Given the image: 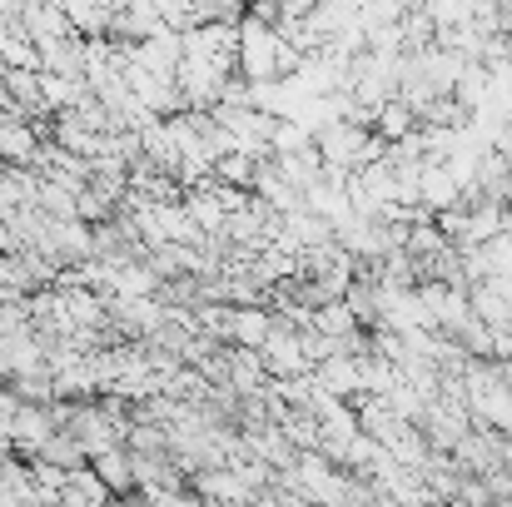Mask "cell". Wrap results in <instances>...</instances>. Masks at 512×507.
Here are the masks:
<instances>
[{
	"label": "cell",
	"mask_w": 512,
	"mask_h": 507,
	"mask_svg": "<svg viewBox=\"0 0 512 507\" xmlns=\"http://www.w3.org/2000/svg\"><path fill=\"white\" fill-rule=\"evenodd\" d=\"M234 30H239V45H234V75H239V80H249V85H269V80H284V75L299 70L304 55L279 35L274 20H264V15H244Z\"/></svg>",
	"instance_id": "6da1fadb"
},
{
	"label": "cell",
	"mask_w": 512,
	"mask_h": 507,
	"mask_svg": "<svg viewBox=\"0 0 512 507\" xmlns=\"http://www.w3.org/2000/svg\"><path fill=\"white\" fill-rule=\"evenodd\" d=\"M0 160L10 169L30 165V160H40V145H35V125L30 120H20V115H10V110H0Z\"/></svg>",
	"instance_id": "7a4b0ae2"
},
{
	"label": "cell",
	"mask_w": 512,
	"mask_h": 507,
	"mask_svg": "<svg viewBox=\"0 0 512 507\" xmlns=\"http://www.w3.org/2000/svg\"><path fill=\"white\" fill-rule=\"evenodd\" d=\"M324 393H334V398H353V393H363V383H358V353H329L324 363H314V373H309Z\"/></svg>",
	"instance_id": "3957f363"
},
{
	"label": "cell",
	"mask_w": 512,
	"mask_h": 507,
	"mask_svg": "<svg viewBox=\"0 0 512 507\" xmlns=\"http://www.w3.org/2000/svg\"><path fill=\"white\" fill-rule=\"evenodd\" d=\"M90 468H95V478H100L115 498H130V493H135V463H130V448H125V443H115V448L95 453V458H90Z\"/></svg>",
	"instance_id": "277c9868"
},
{
	"label": "cell",
	"mask_w": 512,
	"mask_h": 507,
	"mask_svg": "<svg viewBox=\"0 0 512 507\" xmlns=\"http://www.w3.org/2000/svg\"><path fill=\"white\" fill-rule=\"evenodd\" d=\"M413 130H418V115H413L398 95H393V100H383V105L373 110V135H378L383 145H398V140H403V135H413Z\"/></svg>",
	"instance_id": "5b68a950"
},
{
	"label": "cell",
	"mask_w": 512,
	"mask_h": 507,
	"mask_svg": "<svg viewBox=\"0 0 512 507\" xmlns=\"http://www.w3.org/2000/svg\"><path fill=\"white\" fill-rule=\"evenodd\" d=\"M40 463H50V468H60V473H70V468H85L90 458H85V443L75 438V433H65V428H55L45 443H40V453H35Z\"/></svg>",
	"instance_id": "8992f818"
},
{
	"label": "cell",
	"mask_w": 512,
	"mask_h": 507,
	"mask_svg": "<svg viewBox=\"0 0 512 507\" xmlns=\"http://www.w3.org/2000/svg\"><path fill=\"white\" fill-rule=\"evenodd\" d=\"M488 80H493V75H488V65H483V60H468V65H463V75H458V80H453V90H448V95L458 100V110H463V115H473V110L483 105Z\"/></svg>",
	"instance_id": "52a82bcc"
},
{
	"label": "cell",
	"mask_w": 512,
	"mask_h": 507,
	"mask_svg": "<svg viewBox=\"0 0 512 507\" xmlns=\"http://www.w3.org/2000/svg\"><path fill=\"white\" fill-rule=\"evenodd\" d=\"M135 503L140 507H209L199 493H184V483H145V488H135Z\"/></svg>",
	"instance_id": "ba28073f"
},
{
	"label": "cell",
	"mask_w": 512,
	"mask_h": 507,
	"mask_svg": "<svg viewBox=\"0 0 512 507\" xmlns=\"http://www.w3.org/2000/svg\"><path fill=\"white\" fill-rule=\"evenodd\" d=\"M254 169L259 160H249V155H224V160H214V184H229V189H249L254 184Z\"/></svg>",
	"instance_id": "9c48e42d"
},
{
	"label": "cell",
	"mask_w": 512,
	"mask_h": 507,
	"mask_svg": "<svg viewBox=\"0 0 512 507\" xmlns=\"http://www.w3.org/2000/svg\"><path fill=\"white\" fill-rule=\"evenodd\" d=\"M493 150H498V155H508V160H512V120H508V125H503V130H498V140H493Z\"/></svg>",
	"instance_id": "30bf717a"
},
{
	"label": "cell",
	"mask_w": 512,
	"mask_h": 507,
	"mask_svg": "<svg viewBox=\"0 0 512 507\" xmlns=\"http://www.w3.org/2000/svg\"><path fill=\"white\" fill-rule=\"evenodd\" d=\"M508 209H512V184H508Z\"/></svg>",
	"instance_id": "8fae6325"
}]
</instances>
